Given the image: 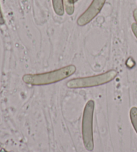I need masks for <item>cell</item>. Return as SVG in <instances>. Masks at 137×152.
<instances>
[{
  "label": "cell",
  "instance_id": "cell-11",
  "mask_svg": "<svg viewBox=\"0 0 137 152\" xmlns=\"http://www.w3.org/2000/svg\"><path fill=\"white\" fill-rule=\"evenodd\" d=\"M78 1V0H74V3L75 2H77Z\"/></svg>",
  "mask_w": 137,
  "mask_h": 152
},
{
  "label": "cell",
  "instance_id": "cell-1",
  "mask_svg": "<svg viewBox=\"0 0 137 152\" xmlns=\"http://www.w3.org/2000/svg\"><path fill=\"white\" fill-rule=\"evenodd\" d=\"M76 71L74 65L63 67L54 71L37 74H26L23 77V81L31 86H46L59 82L72 75Z\"/></svg>",
  "mask_w": 137,
  "mask_h": 152
},
{
  "label": "cell",
  "instance_id": "cell-10",
  "mask_svg": "<svg viewBox=\"0 0 137 152\" xmlns=\"http://www.w3.org/2000/svg\"><path fill=\"white\" fill-rule=\"evenodd\" d=\"M133 17H134V19H135V20L136 21V23L137 24V9L134 10Z\"/></svg>",
  "mask_w": 137,
  "mask_h": 152
},
{
  "label": "cell",
  "instance_id": "cell-8",
  "mask_svg": "<svg viewBox=\"0 0 137 152\" xmlns=\"http://www.w3.org/2000/svg\"><path fill=\"white\" fill-rule=\"evenodd\" d=\"M131 29H132L133 33L137 39V24L136 23H133L131 26Z\"/></svg>",
  "mask_w": 137,
  "mask_h": 152
},
{
  "label": "cell",
  "instance_id": "cell-7",
  "mask_svg": "<svg viewBox=\"0 0 137 152\" xmlns=\"http://www.w3.org/2000/svg\"><path fill=\"white\" fill-rule=\"evenodd\" d=\"M130 118L133 126L137 134V107H133L130 110Z\"/></svg>",
  "mask_w": 137,
  "mask_h": 152
},
{
  "label": "cell",
  "instance_id": "cell-5",
  "mask_svg": "<svg viewBox=\"0 0 137 152\" xmlns=\"http://www.w3.org/2000/svg\"><path fill=\"white\" fill-rule=\"evenodd\" d=\"M54 12L59 16H63L65 12L64 0H52Z\"/></svg>",
  "mask_w": 137,
  "mask_h": 152
},
{
  "label": "cell",
  "instance_id": "cell-3",
  "mask_svg": "<svg viewBox=\"0 0 137 152\" xmlns=\"http://www.w3.org/2000/svg\"><path fill=\"white\" fill-rule=\"evenodd\" d=\"M95 103L90 99L85 105L82 121V140L84 147L87 150H94V137H93V117H94Z\"/></svg>",
  "mask_w": 137,
  "mask_h": 152
},
{
  "label": "cell",
  "instance_id": "cell-9",
  "mask_svg": "<svg viewBox=\"0 0 137 152\" xmlns=\"http://www.w3.org/2000/svg\"><path fill=\"white\" fill-rule=\"evenodd\" d=\"M4 22H5L4 19V18H3L1 11V9H0V24H4Z\"/></svg>",
  "mask_w": 137,
  "mask_h": 152
},
{
  "label": "cell",
  "instance_id": "cell-6",
  "mask_svg": "<svg viewBox=\"0 0 137 152\" xmlns=\"http://www.w3.org/2000/svg\"><path fill=\"white\" fill-rule=\"evenodd\" d=\"M65 11L68 15H72L75 10L74 0H64Z\"/></svg>",
  "mask_w": 137,
  "mask_h": 152
},
{
  "label": "cell",
  "instance_id": "cell-4",
  "mask_svg": "<svg viewBox=\"0 0 137 152\" xmlns=\"http://www.w3.org/2000/svg\"><path fill=\"white\" fill-rule=\"evenodd\" d=\"M106 1V0H93L86 10L78 18V26L83 27L91 22L102 10Z\"/></svg>",
  "mask_w": 137,
  "mask_h": 152
},
{
  "label": "cell",
  "instance_id": "cell-2",
  "mask_svg": "<svg viewBox=\"0 0 137 152\" xmlns=\"http://www.w3.org/2000/svg\"><path fill=\"white\" fill-rule=\"evenodd\" d=\"M118 72L116 70H109L107 72L96 75L72 79L68 81L66 86L70 89H82L99 86L110 82L116 77Z\"/></svg>",
  "mask_w": 137,
  "mask_h": 152
}]
</instances>
